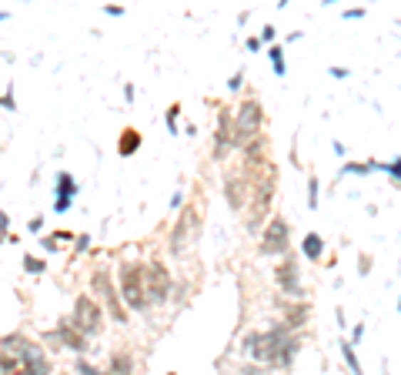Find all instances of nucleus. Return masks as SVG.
Listing matches in <instances>:
<instances>
[{
	"instance_id": "nucleus-1",
	"label": "nucleus",
	"mask_w": 401,
	"mask_h": 375,
	"mask_svg": "<svg viewBox=\"0 0 401 375\" xmlns=\"http://www.w3.org/2000/svg\"><path fill=\"white\" fill-rule=\"evenodd\" d=\"M251 171H254L251 181H254V225H258L261 215L268 211V205H271V198H274V165L271 161H258ZM254 225H251V228H254Z\"/></svg>"
},
{
	"instance_id": "nucleus-2",
	"label": "nucleus",
	"mask_w": 401,
	"mask_h": 375,
	"mask_svg": "<svg viewBox=\"0 0 401 375\" xmlns=\"http://www.w3.org/2000/svg\"><path fill=\"white\" fill-rule=\"evenodd\" d=\"M80 335H98L100 332V305L94 302V298L80 295L74 302V322H71Z\"/></svg>"
},
{
	"instance_id": "nucleus-3",
	"label": "nucleus",
	"mask_w": 401,
	"mask_h": 375,
	"mask_svg": "<svg viewBox=\"0 0 401 375\" xmlns=\"http://www.w3.org/2000/svg\"><path fill=\"white\" fill-rule=\"evenodd\" d=\"M258 124H261V104L258 101H244L238 111V128H234V138L231 144H248L254 134H258Z\"/></svg>"
},
{
	"instance_id": "nucleus-4",
	"label": "nucleus",
	"mask_w": 401,
	"mask_h": 375,
	"mask_svg": "<svg viewBox=\"0 0 401 375\" xmlns=\"http://www.w3.org/2000/svg\"><path fill=\"white\" fill-rule=\"evenodd\" d=\"M120 292L134 312H141L147 305V292H144V272L141 268H124L120 272Z\"/></svg>"
},
{
	"instance_id": "nucleus-5",
	"label": "nucleus",
	"mask_w": 401,
	"mask_h": 375,
	"mask_svg": "<svg viewBox=\"0 0 401 375\" xmlns=\"http://www.w3.org/2000/svg\"><path fill=\"white\" fill-rule=\"evenodd\" d=\"M281 342H284V329H274V332H268V335H248V349H251V355H258V359H278Z\"/></svg>"
},
{
	"instance_id": "nucleus-6",
	"label": "nucleus",
	"mask_w": 401,
	"mask_h": 375,
	"mask_svg": "<svg viewBox=\"0 0 401 375\" xmlns=\"http://www.w3.org/2000/svg\"><path fill=\"white\" fill-rule=\"evenodd\" d=\"M194 228H197L194 208H184V215L177 218V228H174V235H171V252L174 255H181L187 245H191V238H194Z\"/></svg>"
},
{
	"instance_id": "nucleus-7",
	"label": "nucleus",
	"mask_w": 401,
	"mask_h": 375,
	"mask_svg": "<svg viewBox=\"0 0 401 375\" xmlns=\"http://www.w3.org/2000/svg\"><path fill=\"white\" fill-rule=\"evenodd\" d=\"M288 248V225L284 218H274L268 228H264V238H261V255H278Z\"/></svg>"
},
{
	"instance_id": "nucleus-8",
	"label": "nucleus",
	"mask_w": 401,
	"mask_h": 375,
	"mask_svg": "<svg viewBox=\"0 0 401 375\" xmlns=\"http://www.w3.org/2000/svg\"><path fill=\"white\" fill-rule=\"evenodd\" d=\"M147 278V288H151V298L154 302H164L167 298V288H171V275H167V268L161 262H151V268L144 272Z\"/></svg>"
},
{
	"instance_id": "nucleus-9",
	"label": "nucleus",
	"mask_w": 401,
	"mask_h": 375,
	"mask_svg": "<svg viewBox=\"0 0 401 375\" xmlns=\"http://www.w3.org/2000/svg\"><path fill=\"white\" fill-rule=\"evenodd\" d=\"M94 288H98L100 295H104V302H108V309H110V315H114V319L120 322V325H124V319H127V315H124V309H120V302H118V295H114V288H110V278L104 275V272H98V275H94Z\"/></svg>"
},
{
	"instance_id": "nucleus-10",
	"label": "nucleus",
	"mask_w": 401,
	"mask_h": 375,
	"mask_svg": "<svg viewBox=\"0 0 401 375\" xmlns=\"http://www.w3.org/2000/svg\"><path fill=\"white\" fill-rule=\"evenodd\" d=\"M278 285H281L284 292H298V265H294V262H284V265L278 268Z\"/></svg>"
},
{
	"instance_id": "nucleus-11",
	"label": "nucleus",
	"mask_w": 401,
	"mask_h": 375,
	"mask_svg": "<svg viewBox=\"0 0 401 375\" xmlns=\"http://www.w3.org/2000/svg\"><path fill=\"white\" fill-rule=\"evenodd\" d=\"M61 198H57V211H67L71 208V198H74V178L71 175H61Z\"/></svg>"
},
{
	"instance_id": "nucleus-12",
	"label": "nucleus",
	"mask_w": 401,
	"mask_h": 375,
	"mask_svg": "<svg viewBox=\"0 0 401 375\" xmlns=\"http://www.w3.org/2000/svg\"><path fill=\"white\" fill-rule=\"evenodd\" d=\"M137 148H141V134L134 131V128H127V131L120 134V141H118V151H120V155H134V151H137Z\"/></svg>"
},
{
	"instance_id": "nucleus-13",
	"label": "nucleus",
	"mask_w": 401,
	"mask_h": 375,
	"mask_svg": "<svg viewBox=\"0 0 401 375\" xmlns=\"http://www.w3.org/2000/svg\"><path fill=\"white\" fill-rule=\"evenodd\" d=\"M244 181L241 178H228V201H231V208H241L244 205Z\"/></svg>"
},
{
	"instance_id": "nucleus-14",
	"label": "nucleus",
	"mask_w": 401,
	"mask_h": 375,
	"mask_svg": "<svg viewBox=\"0 0 401 375\" xmlns=\"http://www.w3.org/2000/svg\"><path fill=\"white\" fill-rule=\"evenodd\" d=\"M304 319H308V305H294V309H288V329H298Z\"/></svg>"
},
{
	"instance_id": "nucleus-15",
	"label": "nucleus",
	"mask_w": 401,
	"mask_h": 375,
	"mask_svg": "<svg viewBox=\"0 0 401 375\" xmlns=\"http://www.w3.org/2000/svg\"><path fill=\"white\" fill-rule=\"evenodd\" d=\"M304 255L308 258H321V238L318 235H304Z\"/></svg>"
},
{
	"instance_id": "nucleus-16",
	"label": "nucleus",
	"mask_w": 401,
	"mask_h": 375,
	"mask_svg": "<svg viewBox=\"0 0 401 375\" xmlns=\"http://www.w3.org/2000/svg\"><path fill=\"white\" fill-rule=\"evenodd\" d=\"M224 144H231V124L221 114V128H217V151H224Z\"/></svg>"
},
{
	"instance_id": "nucleus-17",
	"label": "nucleus",
	"mask_w": 401,
	"mask_h": 375,
	"mask_svg": "<svg viewBox=\"0 0 401 375\" xmlns=\"http://www.w3.org/2000/svg\"><path fill=\"white\" fill-rule=\"evenodd\" d=\"M61 335H64L67 342L74 345L77 352H80V349H84V339H80V335H77V332H74V329H67V325H64V329H61Z\"/></svg>"
},
{
	"instance_id": "nucleus-18",
	"label": "nucleus",
	"mask_w": 401,
	"mask_h": 375,
	"mask_svg": "<svg viewBox=\"0 0 401 375\" xmlns=\"http://www.w3.org/2000/svg\"><path fill=\"white\" fill-rule=\"evenodd\" d=\"M24 268H27L31 275H41V272H43V262H37L33 255H24Z\"/></svg>"
},
{
	"instance_id": "nucleus-19",
	"label": "nucleus",
	"mask_w": 401,
	"mask_h": 375,
	"mask_svg": "<svg viewBox=\"0 0 401 375\" xmlns=\"http://www.w3.org/2000/svg\"><path fill=\"white\" fill-rule=\"evenodd\" d=\"M341 352H345L348 365H351V369H355V372H361V365H358V359H355V352H351V345H345V349H341Z\"/></svg>"
},
{
	"instance_id": "nucleus-20",
	"label": "nucleus",
	"mask_w": 401,
	"mask_h": 375,
	"mask_svg": "<svg viewBox=\"0 0 401 375\" xmlns=\"http://www.w3.org/2000/svg\"><path fill=\"white\" fill-rule=\"evenodd\" d=\"M271 57H274V71H278V74H284V57H281V51H271Z\"/></svg>"
},
{
	"instance_id": "nucleus-21",
	"label": "nucleus",
	"mask_w": 401,
	"mask_h": 375,
	"mask_svg": "<svg viewBox=\"0 0 401 375\" xmlns=\"http://www.w3.org/2000/svg\"><path fill=\"white\" fill-rule=\"evenodd\" d=\"M0 108H11L14 111V98H0Z\"/></svg>"
}]
</instances>
